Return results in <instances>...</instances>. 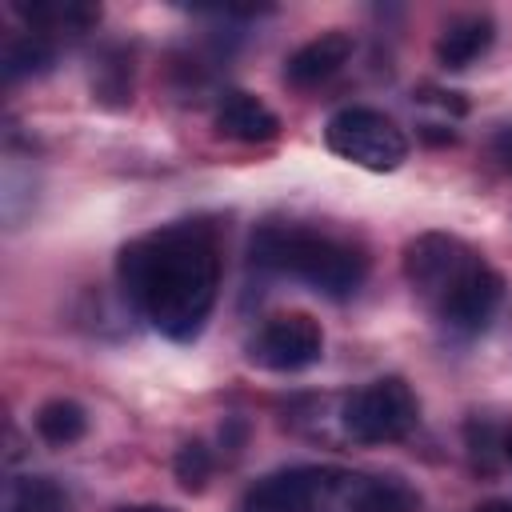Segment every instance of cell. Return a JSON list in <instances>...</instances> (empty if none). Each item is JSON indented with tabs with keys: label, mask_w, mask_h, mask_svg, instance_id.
I'll list each match as a JSON object with an SVG mask.
<instances>
[{
	"label": "cell",
	"mask_w": 512,
	"mask_h": 512,
	"mask_svg": "<svg viewBox=\"0 0 512 512\" xmlns=\"http://www.w3.org/2000/svg\"><path fill=\"white\" fill-rule=\"evenodd\" d=\"M172 472H176L180 488L200 492V488L208 484V476H212V448L200 444V440L180 444V452H176V460H172Z\"/></svg>",
	"instance_id": "16"
},
{
	"label": "cell",
	"mask_w": 512,
	"mask_h": 512,
	"mask_svg": "<svg viewBox=\"0 0 512 512\" xmlns=\"http://www.w3.org/2000/svg\"><path fill=\"white\" fill-rule=\"evenodd\" d=\"M16 16L28 24V32H84L100 20V8L72 4V0H40V4H16Z\"/></svg>",
	"instance_id": "12"
},
{
	"label": "cell",
	"mask_w": 512,
	"mask_h": 512,
	"mask_svg": "<svg viewBox=\"0 0 512 512\" xmlns=\"http://www.w3.org/2000/svg\"><path fill=\"white\" fill-rule=\"evenodd\" d=\"M116 512H176L168 504H128V508H116Z\"/></svg>",
	"instance_id": "19"
},
{
	"label": "cell",
	"mask_w": 512,
	"mask_h": 512,
	"mask_svg": "<svg viewBox=\"0 0 512 512\" xmlns=\"http://www.w3.org/2000/svg\"><path fill=\"white\" fill-rule=\"evenodd\" d=\"M504 300V276L492 268V264H480L440 308H436V320L448 324L452 332H480L492 312L500 308Z\"/></svg>",
	"instance_id": "8"
},
{
	"label": "cell",
	"mask_w": 512,
	"mask_h": 512,
	"mask_svg": "<svg viewBox=\"0 0 512 512\" xmlns=\"http://www.w3.org/2000/svg\"><path fill=\"white\" fill-rule=\"evenodd\" d=\"M420 420V404L416 392L400 380V376H380L364 388H356L344 408H340V424L352 440L360 444H392L404 440Z\"/></svg>",
	"instance_id": "4"
},
{
	"label": "cell",
	"mask_w": 512,
	"mask_h": 512,
	"mask_svg": "<svg viewBox=\"0 0 512 512\" xmlns=\"http://www.w3.org/2000/svg\"><path fill=\"white\" fill-rule=\"evenodd\" d=\"M248 256L256 268L292 276L328 300L352 296L368 276V256L360 248L300 224H264L252 236Z\"/></svg>",
	"instance_id": "3"
},
{
	"label": "cell",
	"mask_w": 512,
	"mask_h": 512,
	"mask_svg": "<svg viewBox=\"0 0 512 512\" xmlns=\"http://www.w3.org/2000/svg\"><path fill=\"white\" fill-rule=\"evenodd\" d=\"M4 512H72V496L52 476H16L8 480Z\"/></svg>",
	"instance_id": "14"
},
{
	"label": "cell",
	"mask_w": 512,
	"mask_h": 512,
	"mask_svg": "<svg viewBox=\"0 0 512 512\" xmlns=\"http://www.w3.org/2000/svg\"><path fill=\"white\" fill-rule=\"evenodd\" d=\"M248 356L268 372H304L324 356V328L308 312L272 316L252 336Z\"/></svg>",
	"instance_id": "7"
},
{
	"label": "cell",
	"mask_w": 512,
	"mask_h": 512,
	"mask_svg": "<svg viewBox=\"0 0 512 512\" xmlns=\"http://www.w3.org/2000/svg\"><path fill=\"white\" fill-rule=\"evenodd\" d=\"M212 124L220 136L240 144H268L280 136V116L252 92H224L212 112Z\"/></svg>",
	"instance_id": "10"
},
{
	"label": "cell",
	"mask_w": 512,
	"mask_h": 512,
	"mask_svg": "<svg viewBox=\"0 0 512 512\" xmlns=\"http://www.w3.org/2000/svg\"><path fill=\"white\" fill-rule=\"evenodd\" d=\"M500 456L512 464V432H504V440H500Z\"/></svg>",
	"instance_id": "20"
},
{
	"label": "cell",
	"mask_w": 512,
	"mask_h": 512,
	"mask_svg": "<svg viewBox=\"0 0 512 512\" xmlns=\"http://www.w3.org/2000/svg\"><path fill=\"white\" fill-rule=\"evenodd\" d=\"M92 96L100 104H112V108H124L132 100V72L124 60H108L100 68V76L92 80Z\"/></svg>",
	"instance_id": "17"
},
{
	"label": "cell",
	"mask_w": 512,
	"mask_h": 512,
	"mask_svg": "<svg viewBox=\"0 0 512 512\" xmlns=\"http://www.w3.org/2000/svg\"><path fill=\"white\" fill-rule=\"evenodd\" d=\"M84 432H88V412H84L76 400L56 396V400H44V404L36 408V436H40L44 444L68 448V444H76Z\"/></svg>",
	"instance_id": "13"
},
{
	"label": "cell",
	"mask_w": 512,
	"mask_h": 512,
	"mask_svg": "<svg viewBox=\"0 0 512 512\" xmlns=\"http://www.w3.org/2000/svg\"><path fill=\"white\" fill-rule=\"evenodd\" d=\"M52 60H56L52 36L24 32V36L8 40L0 68H4V80H8V84H16V80H24V76H40V72H48V68H52Z\"/></svg>",
	"instance_id": "15"
},
{
	"label": "cell",
	"mask_w": 512,
	"mask_h": 512,
	"mask_svg": "<svg viewBox=\"0 0 512 512\" xmlns=\"http://www.w3.org/2000/svg\"><path fill=\"white\" fill-rule=\"evenodd\" d=\"M240 512H420V492L400 476L336 464H292L256 480Z\"/></svg>",
	"instance_id": "2"
},
{
	"label": "cell",
	"mask_w": 512,
	"mask_h": 512,
	"mask_svg": "<svg viewBox=\"0 0 512 512\" xmlns=\"http://www.w3.org/2000/svg\"><path fill=\"white\" fill-rule=\"evenodd\" d=\"M116 280L132 308L168 340H196L220 292V236L208 220H176L128 240Z\"/></svg>",
	"instance_id": "1"
},
{
	"label": "cell",
	"mask_w": 512,
	"mask_h": 512,
	"mask_svg": "<svg viewBox=\"0 0 512 512\" xmlns=\"http://www.w3.org/2000/svg\"><path fill=\"white\" fill-rule=\"evenodd\" d=\"M484 260L448 232H424L416 240L404 244V276L412 284V292L436 312Z\"/></svg>",
	"instance_id": "6"
},
{
	"label": "cell",
	"mask_w": 512,
	"mask_h": 512,
	"mask_svg": "<svg viewBox=\"0 0 512 512\" xmlns=\"http://www.w3.org/2000/svg\"><path fill=\"white\" fill-rule=\"evenodd\" d=\"M348 56H352V36L348 32H340V28L320 32L284 60V80L292 88H316L328 76H336L348 64Z\"/></svg>",
	"instance_id": "9"
},
{
	"label": "cell",
	"mask_w": 512,
	"mask_h": 512,
	"mask_svg": "<svg viewBox=\"0 0 512 512\" xmlns=\"http://www.w3.org/2000/svg\"><path fill=\"white\" fill-rule=\"evenodd\" d=\"M496 40V24L492 16L484 12H468V16H456L444 24L440 40H436V64L448 68V72H460L468 64H476Z\"/></svg>",
	"instance_id": "11"
},
{
	"label": "cell",
	"mask_w": 512,
	"mask_h": 512,
	"mask_svg": "<svg viewBox=\"0 0 512 512\" xmlns=\"http://www.w3.org/2000/svg\"><path fill=\"white\" fill-rule=\"evenodd\" d=\"M328 148L368 172H396L408 160L404 128L376 108H340L324 128Z\"/></svg>",
	"instance_id": "5"
},
{
	"label": "cell",
	"mask_w": 512,
	"mask_h": 512,
	"mask_svg": "<svg viewBox=\"0 0 512 512\" xmlns=\"http://www.w3.org/2000/svg\"><path fill=\"white\" fill-rule=\"evenodd\" d=\"M472 512H512V496H496V500H484V504H476Z\"/></svg>",
	"instance_id": "18"
}]
</instances>
